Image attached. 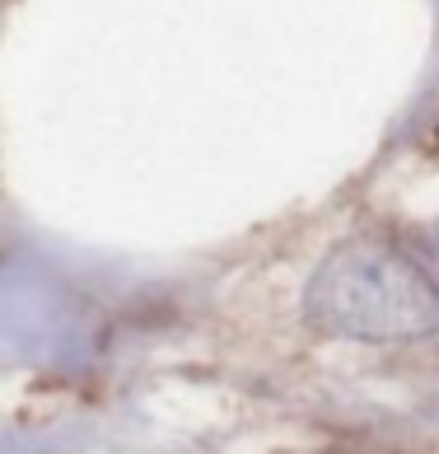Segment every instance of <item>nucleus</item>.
Instances as JSON below:
<instances>
[{
  "label": "nucleus",
  "instance_id": "f257e3e1",
  "mask_svg": "<svg viewBox=\"0 0 439 454\" xmlns=\"http://www.w3.org/2000/svg\"><path fill=\"white\" fill-rule=\"evenodd\" d=\"M304 314L318 333L360 342H402L439 328V286L383 239L332 248L309 281Z\"/></svg>",
  "mask_w": 439,
  "mask_h": 454
}]
</instances>
